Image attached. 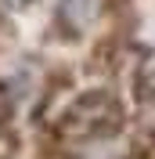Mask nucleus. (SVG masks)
<instances>
[{"instance_id": "f257e3e1", "label": "nucleus", "mask_w": 155, "mask_h": 159, "mask_svg": "<svg viewBox=\"0 0 155 159\" xmlns=\"http://www.w3.org/2000/svg\"><path fill=\"white\" fill-rule=\"evenodd\" d=\"M97 7H101V0H61V18L72 29H87L97 18Z\"/></svg>"}, {"instance_id": "f03ea898", "label": "nucleus", "mask_w": 155, "mask_h": 159, "mask_svg": "<svg viewBox=\"0 0 155 159\" xmlns=\"http://www.w3.org/2000/svg\"><path fill=\"white\" fill-rule=\"evenodd\" d=\"M4 4H7V7H22V4H25V0H4Z\"/></svg>"}]
</instances>
